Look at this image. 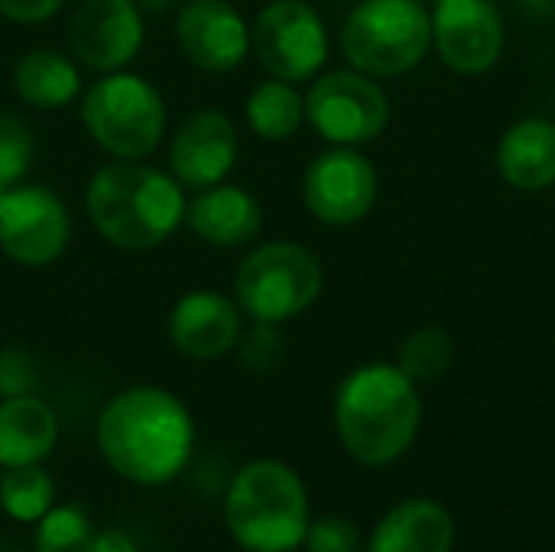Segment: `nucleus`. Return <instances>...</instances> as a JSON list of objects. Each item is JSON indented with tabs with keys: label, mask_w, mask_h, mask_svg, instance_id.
Here are the masks:
<instances>
[{
	"label": "nucleus",
	"mask_w": 555,
	"mask_h": 552,
	"mask_svg": "<svg viewBox=\"0 0 555 552\" xmlns=\"http://www.w3.org/2000/svg\"><path fill=\"white\" fill-rule=\"evenodd\" d=\"M94 442L114 475L137 488H163L192 462L195 420L172 390L140 384L101 407Z\"/></svg>",
	"instance_id": "f257e3e1"
},
{
	"label": "nucleus",
	"mask_w": 555,
	"mask_h": 552,
	"mask_svg": "<svg viewBox=\"0 0 555 552\" xmlns=\"http://www.w3.org/2000/svg\"><path fill=\"white\" fill-rule=\"evenodd\" d=\"M420 426V387L397 364H361L335 390V433L364 468H387L403 459Z\"/></svg>",
	"instance_id": "f03ea898"
},
{
	"label": "nucleus",
	"mask_w": 555,
	"mask_h": 552,
	"mask_svg": "<svg viewBox=\"0 0 555 552\" xmlns=\"http://www.w3.org/2000/svg\"><path fill=\"white\" fill-rule=\"evenodd\" d=\"M185 205L176 176L143 159H114L85 189L88 221L120 251L163 247L185 221Z\"/></svg>",
	"instance_id": "7ed1b4c3"
},
{
	"label": "nucleus",
	"mask_w": 555,
	"mask_h": 552,
	"mask_svg": "<svg viewBox=\"0 0 555 552\" xmlns=\"http://www.w3.org/2000/svg\"><path fill=\"white\" fill-rule=\"evenodd\" d=\"M224 527L247 552H293L309 527V495L296 468L280 459L247 462L224 488Z\"/></svg>",
	"instance_id": "20e7f679"
},
{
	"label": "nucleus",
	"mask_w": 555,
	"mask_h": 552,
	"mask_svg": "<svg viewBox=\"0 0 555 552\" xmlns=\"http://www.w3.org/2000/svg\"><path fill=\"white\" fill-rule=\"evenodd\" d=\"M433 49L426 0H361L341 26V55L371 78H400Z\"/></svg>",
	"instance_id": "39448f33"
},
{
	"label": "nucleus",
	"mask_w": 555,
	"mask_h": 552,
	"mask_svg": "<svg viewBox=\"0 0 555 552\" xmlns=\"http://www.w3.org/2000/svg\"><path fill=\"white\" fill-rule=\"evenodd\" d=\"M88 137L114 159H146L166 133V101L143 75L107 72L81 94Z\"/></svg>",
	"instance_id": "423d86ee"
},
{
	"label": "nucleus",
	"mask_w": 555,
	"mask_h": 552,
	"mask_svg": "<svg viewBox=\"0 0 555 552\" xmlns=\"http://www.w3.org/2000/svg\"><path fill=\"white\" fill-rule=\"evenodd\" d=\"M325 270L315 251L296 241H267L254 247L234 273V299L254 322L283 325L319 303Z\"/></svg>",
	"instance_id": "0eeeda50"
},
{
	"label": "nucleus",
	"mask_w": 555,
	"mask_h": 552,
	"mask_svg": "<svg viewBox=\"0 0 555 552\" xmlns=\"http://www.w3.org/2000/svg\"><path fill=\"white\" fill-rule=\"evenodd\" d=\"M306 124L332 146H364L390 124L384 85L358 68H335L312 78L306 94Z\"/></svg>",
	"instance_id": "6e6552de"
},
{
	"label": "nucleus",
	"mask_w": 555,
	"mask_h": 552,
	"mask_svg": "<svg viewBox=\"0 0 555 552\" xmlns=\"http://www.w3.org/2000/svg\"><path fill=\"white\" fill-rule=\"evenodd\" d=\"M328 26L306 0H270L250 23V52L280 81H312L328 62Z\"/></svg>",
	"instance_id": "1a4fd4ad"
},
{
	"label": "nucleus",
	"mask_w": 555,
	"mask_h": 552,
	"mask_svg": "<svg viewBox=\"0 0 555 552\" xmlns=\"http://www.w3.org/2000/svg\"><path fill=\"white\" fill-rule=\"evenodd\" d=\"M380 195V176L358 146H332L319 153L302 172L306 211L328 228H351L364 221Z\"/></svg>",
	"instance_id": "9d476101"
},
{
	"label": "nucleus",
	"mask_w": 555,
	"mask_h": 552,
	"mask_svg": "<svg viewBox=\"0 0 555 552\" xmlns=\"http://www.w3.org/2000/svg\"><path fill=\"white\" fill-rule=\"evenodd\" d=\"M72 241V215L46 185H13L0 195V251L20 267L55 264Z\"/></svg>",
	"instance_id": "9b49d317"
},
{
	"label": "nucleus",
	"mask_w": 555,
	"mask_h": 552,
	"mask_svg": "<svg viewBox=\"0 0 555 552\" xmlns=\"http://www.w3.org/2000/svg\"><path fill=\"white\" fill-rule=\"evenodd\" d=\"M433 52L455 75H488L507 46L504 13L491 0H436Z\"/></svg>",
	"instance_id": "f8f14e48"
},
{
	"label": "nucleus",
	"mask_w": 555,
	"mask_h": 552,
	"mask_svg": "<svg viewBox=\"0 0 555 552\" xmlns=\"http://www.w3.org/2000/svg\"><path fill=\"white\" fill-rule=\"evenodd\" d=\"M72 59L91 72H124L143 49L137 0H81L68 23Z\"/></svg>",
	"instance_id": "ddd939ff"
},
{
	"label": "nucleus",
	"mask_w": 555,
	"mask_h": 552,
	"mask_svg": "<svg viewBox=\"0 0 555 552\" xmlns=\"http://www.w3.org/2000/svg\"><path fill=\"white\" fill-rule=\"evenodd\" d=\"M237 163V127L224 111H192L172 133L169 172L182 189H208L231 176Z\"/></svg>",
	"instance_id": "4468645a"
},
{
	"label": "nucleus",
	"mask_w": 555,
	"mask_h": 552,
	"mask_svg": "<svg viewBox=\"0 0 555 552\" xmlns=\"http://www.w3.org/2000/svg\"><path fill=\"white\" fill-rule=\"evenodd\" d=\"M176 42L202 72H234L250 55V26L228 0H189L176 16Z\"/></svg>",
	"instance_id": "2eb2a0df"
},
{
	"label": "nucleus",
	"mask_w": 555,
	"mask_h": 552,
	"mask_svg": "<svg viewBox=\"0 0 555 552\" xmlns=\"http://www.w3.org/2000/svg\"><path fill=\"white\" fill-rule=\"evenodd\" d=\"M169 342L192 361H218L237 348L244 332V312L237 299L215 290H192L176 299L169 312Z\"/></svg>",
	"instance_id": "dca6fc26"
},
{
	"label": "nucleus",
	"mask_w": 555,
	"mask_h": 552,
	"mask_svg": "<svg viewBox=\"0 0 555 552\" xmlns=\"http://www.w3.org/2000/svg\"><path fill=\"white\" fill-rule=\"evenodd\" d=\"M185 224L211 247H247L263 231V205L241 185H208L198 189L185 205Z\"/></svg>",
	"instance_id": "f3484780"
},
{
	"label": "nucleus",
	"mask_w": 555,
	"mask_h": 552,
	"mask_svg": "<svg viewBox=\"0 0 555 552\" xmlns=\"http://www.w3.org/2000/svg\"><path fill=\"white\" fill-rule=\"evenodd\" d=\"M498 176L517 192H546L555 185V120L520 117L494 150Z\"/></svg>",
	"instance_id": "a211bd4d"
},
{
	"label": "nucleus",
	"mask_w": 555,
	"mask_h": 552,
	"mask_svg": "<svg viewBox=\"0 0 555 552\" xmlns=\"http://www.w3.org/2000/svg\"><path fill=\"white\" fill-rule=\"evenodd\" d=\"M455 521L439 501H403L374 527L364 552H452Z\"/></svg>",
	"instance_id": "6ab92c4d"
},
{
	"label": "nucleus",
	"mask_w": 555,
	"mask_h": 552,
	"mask_svg": "<svg viewBox=\"0 0 555 552\" xmlns=\"http://www.w3.org/2000/svg\"><path fill=\"white\" fill-rule=\"evenodd\" d=\"M59 442V416L36 394L0 400V468L42 465Z\"/></svg>",
	"instance_id": "aec40b11"
},
{
	"label": "nucleus",
	"mask_w": 555,
	"mask_h": 552,
	"mask_svg": "<svg viewBox=\"0 0 555 552\" xmlns=\"http://www.w3.org/2000/svg\"><path fill=\"white\" fill-rule=\"evenodd\" d=\"M13 91L36 111L68 107L81 94L78 62L59 49H33L13 65Z\"/></svg>",
	"instance_id": "412c9836"
},
{
	"label": "nucleus",
	"mask_w": 555,
	"mask_h": 552,
	"mask_svg": "<svg viewBox=\"0 0 555 552\" xmlns=\"http://www.w3.org/2000/svg\"><path fill=\"white\" fill-rule=\"evenodd\" d=\"M244 114H247V127L260 140L283 143L306 124V94H299L293 81L270 78L247 94Z\"/></svg>",
	"instance_id": "4be33fe9"
},
{
	"label": "nucleus",
	"mask_w": 555,
	"mask_h": 552,
	"mask_svg": "<svg viewBox=\"0 0 555 552\" xmlns=\"http://www.w3.org/2000/svg\"><path fill=\"white\" fill-rule=\"evenodd\" d=\"M455 364V335L442 325H420L413 329L400 351H397V368L420 387V384H436L449 374Z\"/></svg>",
	"instance_id": "5701e85b"
},
{
	"label": "nucleus",
	"mask_w": 555,
	"mask_h": 552,
	"mask_svg": "<svg viewBox=\"0 0 555 552\" xmlns=\"http://www.w3.org/2000/svg\"><path fill=\"white\" fill-rule=\"evenodd\" d=\"M55 504V482L42 465H16L0 475V508L16 524H36Z\"/></svg>",
	"instance_id": "b1692460"
},
{
	"label": "nucleus",
	"mask_w": 555,
	"mask_h": 552,
	"mask_svg": "<svg viewBox=\"0 0 555 552\" xmlns=\"http://www.w3.org/2000/svg\"><path fill=\"white\" fill-rule=\"evenodd\" d=\"M94 527L81 504H52L36 521V552H88Z\"/></svg>",
	"instance_id": "393cba45"
},
{
	"label": "nucleus",
	"mask_w": 555,
	"mask_h": 552,
	"mask_svg": "<svg viewBox=\"0 0 555 552\" xmlns=\"http://www.w3.org/2000/svg\"><path fill=\"white\" fill-rule=\"evenodd\" d=\"M33 153H36V140L29 124L10 111H0V192L23 182Z\"/></svg>",
	"instance_id": "a878e982"
},
{
	"label": "nucleus",
	"mask_w": 555,
	"mask_h": 552,
	"mask_svg": "<svg viewBox=\"0 0 555 552\" xmlns=\"http://www.w3.org/2000/svg\"><path fill=\"white\" fill-rule=\"evenodd\" d=\"M237 351H241V361H244L247 371H254V374L276 371L283 364V358H286V345H283L280 325L254 322L247 332H241Z\"/></svg>",
	"instance_id": "bb28decb"
},
{
	"label": "nucleus",
	"mask_w": 555,
	"mask_h": 552,
	"mask_svg": "<svg viewBox=\"0 0 555 552\" xmlns=\"http://www.w3.org/2000/svg\"><path fill=\"white\" fill-rule=\"evenodd\" d=\"M302 547H306V552H358L361 550V534L351 521L325 514V517L309 521Z\"/></svg>",
	"instance_id": "cd10ccee"
},
{
	"label": "nucleus",
	"mask_w": 555,
	"mask_h": 552,
	"mask_svg": "<svg viewBox=\"0 0 555 552\" xmlns=\"http://www.w3.org/2000/svg\"><path fill=\"white\" fill-rule=\"evenodd\" d=\"M39 368L23 348H0V400L36 394Z\"/></svg>",
	"instance_id": "c85d7f7f"
},
{
	"label": "nucleus",
	"mask_w": 555,
	"mask_h": 552,
	"mask_svg": "<svg viewBox=\"0 0 555 552\" xmlns=\"http://www.w3.org/2000/svg\"><path fill=\"white\" fill-rule=\"evenodd\" d=\"M65 0H0V13L13 23H46L62 10Z\"/></svg>",
	"instance_id": "c756f323"
},
{
	"label": "nucleus",
	"mask_w": 555,
	"mask_h": 552,
	"mask_svg": "<svg viewBox=\"0 0 555 552\" xmlns=\"http://www.w3.org/2000/svg\"><path fill=\"white\" fill-rule=\"evenodd\" d=\"M88 552H140V547L127 530L107 527V530H94Z\"/></svg>",
	"instance_id": "7c9ffc66"
},
{
	"label": "nucleus",
	"mask_w": 555,
	"mask_h": 552,
	"mask_svg": "<svg viewBox=\"0 0 555 552\" xmlns=\"http://www.w3.org/2000/svg\"><path fill=\"white\" fill-rule=\"evenodd\" d=\"M185 0H137V7L143 10V13H169V10H176V7H182Z\"/></svg>",
	"instance_id": "2f4dec72"
},
{
	"label": "nucleus",
	"mask_w": 555,
	"mask_h": 552,
	"mask_svg": "<svg viewBox=\"0 0 555 552\" xmlns=\"http://www.w3.org/2000/svg\"><path fill=\"white\" fill-rule=\"evenodd\" d=\"M491 3H498V7H507V3H530V0H491Z\"/></svg>",
	"instance_id": "473e14b6"
},
{
	"label": "nucleus",
	"mask_w": 555,
	"mask_h": 552,
	"mask_svg": "<svg viewBox=\"0 0 555 552\" xmlns=\"http://www.w3.org/2000/svg\"><path fill=\"white\" fill-rule=\"evenodd\" d=\"M426 3H429V7H433V3H436V0H426Z\"/></svg>",
	"instance_id": "72a5a7b5"
}]
</instances>
